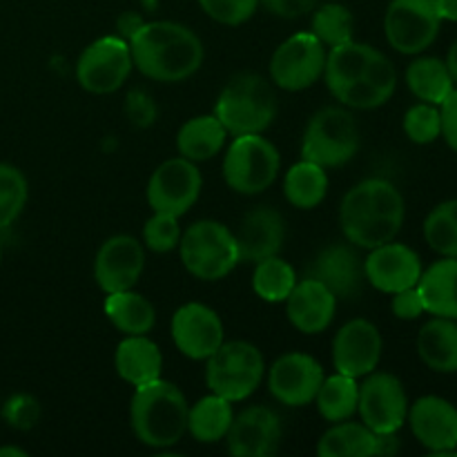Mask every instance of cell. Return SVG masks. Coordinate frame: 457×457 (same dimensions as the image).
Wrapping results in <instances>:
<instances>
[{"instance_id":"obj_1","label":"cell","mask_w":457,"mask_h":457,"mask_svg":"<svg viewBox=\"0 0 457 457\" xmlns=\"http://www.w3.org/2000/svg\"><path fill=\"white\" fill-rule=\"evenodd\" d=\"M404 196L386 179H364L339 204L344 237L361 250H373L395 239L404 226Z\"/></svg>"},{"instance_id":"obj_2","label":"cell","mask_w":457,"mask_h":457,"mask_svg":"<svg viewBox=\"0 0 457 457\" xmlns=\"http://www.w3.org/2000/svg\"><path fill=\"white\" fill-rule=\"evenodd\" d=\"M128 43L134 67L156 83H181L204 65V43L181 22H143Z\"/></svg>"},{"instance_id":"obj_3","label":"cell","mask_w":457,"mask_h":457,"mask_svg":"<svg viewBox=\"0 0 457 457\" xmlns=\"http://www.w3.org/2000/svg\"><path fill=\"white\" fill-rule=\"evenodd\" d=\"M186 395L177 384L159 378L137 386L129 402V427L137 440L150 449H170L187 433Z\"/></svg>"},{"instance_id":"obj_4","label":"cell","mask_w":457,"mask_h":457,"mask_svg":"<svg viewBox=\"0 0 457 457\" xmlns=\"http://www.w3.org/2000/svg\"><path fill=\"white\" fill-rule=\"evenodd\" d=\"M279 112L277 94L263 76L244 71L228 80L214 103V116L228 134H263Z\"/></svg>"},{"instance_id":"obj_5","label":"cell","mask_w":457,"mask_h":457,"mask_svg":"<svg viewBox=\"0 0 457 457\" xmlns=\"http://www.w3.org/2000/svg\"><path fill=\"white\" fill-rule=\"evenodd\" d=\"M179 254L186 270L201 281L223 279L241 263L235 232L214 219L192 223L181 235Z\"/></svg>"},{"instance_id":"obj_6","label":"cell","mask_w":457,"mask_h":457,"mask_svg":"<svg viewBox=\"0 0 457 457\" xmlns=\"http://www.w3.org/2000/svg\"><path fill=\"white\" fill-rule=\"evenodd\" d=\"M360 152V125L348 107L326 105L308 120L302 137V159L321 168H342Z\"/></svg>"},{"instance_id":"obj_7","label":"cell","mask_w":457,"mask_h":457,"mask_svg":"<svg viewBox=\"0 0 457 457\" xmlns=\"http://www.w3.org/2000/svg\"><path fill=\"white\" fill-rule=\"evenodd\" d=\"M266 370V357L254 344L232 339L205 360V384L210 393L230 402H244L262 386Z\"/></svg>"},{"instance_id":"obj_8","label":"cell","mask_w":457,"mask_h":457,"mask_svg":"<svg viewBox=\"0 0 457 457\" xmlns=\"http://www.w3.org/2000/svg\"><path fill=\"white\" fill-rule=\"evenodd\" d=\"M279 170V150L263 134H239L223 156V179L237 195H262L277 181Z\"/></svg>"},{"instance_id":"obj_9","label":"cell","mask_w":457,"mask_h":457,"mask_svg":"<svg viewBox=\"0 0 457 457\" xmlns=\"http://www.w3.org/2000/svg\"><path fill=\"white\" fill-rule=\"evenodd\" d=\"M134 70L132 49L120 36H103L89 43L76 61V80L89 94L119 92Z\"/></svg>"},{"instance_id":"obj_10","label":"cell","mask_w":457,"mask_h":457,"mask_svg":"<svg viewBox=\"0 0 457 457\" xmlns=\"http://www.w3.org/2000/svg\"><path fill=\"white\" fill-rule=\"evenodd\" d=\"M442 18L437 0H391L384 13V36L395 52L418 56L436 43Z\"/></svg>"},{"instance_id":"obj_11","label":"cell","mask_w":457,"mask_h":457,"mask_svg":"<svg viewBox=\"0 0 457 457\" xmlns=\"http://www.w3.org/2000/svg\"><path fill=\"white\" fill-rule=\"evenodd\" d=\"M326 45L312 31L286 38L270 58V80L284 92H303L324 76Z\"/></svg>"},{"instance_id":"obj_12","label":"cell","mask_w":457,"mask_h":457,"mask_svg":"<svg viewBox=\"0 0 457 457\" xmlns=\"http://www.w3.org/2000/svg\"><path fill=\"white\" fill-rule=\"evenodd\" d=\"M201 187H204V177H201L195 161L179 154L163 161L152 172L145 196L152 212H168L174 217H183L199 201Z\"/></svg>"},{"instance_id":"obj_13","label":"cell","mask_w":457,"mask_h":457,"mask_svg":"<svg viewBox=\"0 0 457 457\" xmlns=\"http://www.w3.org/2000/svg\"><path fill=\"white\" fill-rule=\"evenodd\" d=\"M409 395L400 378L393 373H369L360 384V413L361 422L373 433H397L406 424L409 415Z\"/></svg>"},{"instance_id":"obj_14","label":"cell","mask_w":457,"mask_h":457,"mask_svg":"<svg viewBox=\"0 0 457 457\" xmlns=\"http://www.w3.org/2000/svg\"><path fill=\"white\" fill-rule=\"evenodd\" d=\"M324 366L308 353H286L268 369V388L279 404L302 409L315 402L324 382Z\"/></svg>"},{"instance_id":"obj_15","label":"cell","mask_w":457,"mask_h":457,"mask_svg":"<svg viewBox=\"0 0 457 457\" xmlns=\"http://www.w3.org/2000/svg\"><path fill=\"white\" fill-rule=\"evenodd\" d=\"M170 333H172V342L177 351L183 357L195 361H205L226 342L221 317L217 315L214 308L199 302L183 303L174 312Z\"/></svg>"},{"instance_id":"obj_16","label":"cell","mask_w":457,"mask_h":457,"mask_svg":"<svg viewBox=\"0 0 457 457\" xmlns=\"http://www.w3.org/2000/svg\"><path fill=\"white\" fill-rule=\"evenodd\" d=\"M145 268V248L132 235H114L103 241L94 257V281L105 295L132 290Z\"/></svg>"},{"instance_id":"obj_17","label":"cell","mask_w":457,"mask_h":457,"mask_svg":"<svg viewBox=\"0 0 457 457\" xmlns=\"http://www.w3.org/2000/svg\"><path fill=\"white\" fill-rule=\"evenodd\" d=\"M384 342L378 326L369 320H351L335 333L333 364L337 373L360 379L378 369Z\"/></svg>"},{"instance_id":"obj_18","label":"cell","mask_w":457,"mask_h":457,"mask_svg":"<svg viewBox=\"0 0 457 457\" xmlns=\"http://www.w3.org/2000/svg\"><path fill=\"white\" fill-rule=\"evenodd\" d=\"M284 427L268 406H248L235 415L226 436L228 453L235 457H270L279 451Z\"/></svg>"},{"instance_id":"obj_19","label":"cell","mask_w":457,"mask_h":457,"mask_svg":"<svg viewBox=\"0 0 457 457\" xmlns=\"http://www.w3.org/2000/svg\"><path fill=\"white\" fill-rule=\"evenodd\" d=\"M422 270L420 254L411 245L397 244L395 239L369 250V257L364 259L366 281L386 295L418 286Z\"/></svg>"},{"instance_id":"obj_20","label":"cell","mask_w":457,"mask_h":457,"mask_svg":"<svg viewBox=\"0 0 457 457\" xmlns=\"http://www.w3.org/2000/svg\"><path fill=\"white\" fill-rule=\"evenodd\" d=\"M351 241L326 245L308 266V275L321 281L337 299H357L364 288V259Z\"/></svg>"},{"instance_id":"obj_21","label":"cell","mask_w":457,"mask_h":457,"mask_svg":"<svg viewBox=\"0 0 457 457\" xmlns=\"http://www.w3.org/2000/svg\"><path fill=\"white\" fill-rule=\"evenodd\" d=\"M415 440L431 455H453L457 446V409L437 395L420 397L406 415Z\"/></svg>"},{"instance_id":"obj_22","label":"cell","mask_w":457,"mask_h":457,"mask_svg":"<svg viewBox=\"0 0 457 457\" xmlns=\"http://www.w3.org/2000/svg\"><path fill=\"white\" fill-rule=\"evenodd\" d=\"M235 237L241 262L257 263L281 253L286 241V221L279 210L257 205L244 214Z\"/></svg>"},{"instance_id":"obj_23","label":"cell","mask_w":457,"mask_h":457,"mask_svg":"<svg viewBox=\"0 0 457 457\" xmlns=\"http://www.w3.org/2000/svg\"><path fill=\"white\" fill-rule=\"evenodd\" d=\"M337 302L339 299L321 281L306 277V279L297 281L284 303L288 321L299 333L320 335L333 324Z\"/></svg>"},{"instance_id":"obj_24","label":"cell","mask_w":457,"mask_h":457,"mask_svg":"<svg viewBox=\"0 0 457 457\" xmlns=\"http://www.w3.org/2000/svg\"><path fill=\"white\" fill-rule=\"evenodd\" d=\"M114 369L134 388L154 382L163 373V353L147 335H125L114 351Z\"/></svg>"},{"instance_id":"obj_25","label":"cell","mask_w":457,"mask_h":457,"mask_svg":"<svg viewBox=\"0 0 457 457\" xmlns=\"http://www.w3.org/2000/svg\"><path fill=\"white\" fill-rule=\"evenodd\" d=\"M395 87V65L384 54H379L373 65H370V70L364 74V79L344 87L342 92L335 94V98L348 110H378V107L386 105L391 101Z\"/></svg>"},{"instance_id":"obj_26","label":"cell","mask_w":457,"mask_h":457,"mask_svg":"<svg viewBox=\"0 0 457 457\" xmlns=\"http://www.w3.org/2000/svg\"><path fill=\"white\" fill-rule=\"evenodd\" d=\"M379 54H382L379 49L370 47L366 43H357L355 38L330 47L326 52L324 67V80L328 92L335 96L355 80L364 79V74L370 70V65H373Z\"/></svg>"},{"instance_id":"obj_27","label":"cell","mask_w":457,"mask_h":457,"mask_svg":"<svg viewBox=\"0 0 457 457\" xmlns=\"http://www.w3.org/2000/svg\"><path fill=\"white\" fill-rule=\"evenodd\" d=\"M418 290L424 311L433 317L457 320V257H445L422 270Z\"/></svg>"},{"instance_id":"obj_28","label":"cell","mask_w":457,"mask_h":457,"mask_svg":"<svg viewBox=\"0 0 457 457\" xmlns=\"http://www.w3.org/2000/svg\"><path fill=\"white\" fill-rule=\"evenodd\" d=\"M418 355L436 373H457V320H428L418 333Z\"/></svg>"},{"instance_id":"obj_29","label":"cell","mask_w":457,"mask_h":457,"mask_svg":"<svg viewBox=\"0 0 457 457\" xmlns=\"http://www.w3.org/2000/svg\"><path fill=\"white\" fill-rule=\"evenodd\" d=\"M228 129L214 114H201L186 120L177 134V150L186 159L201 163L210 161L226 147Z\"/></svg>"},{"instance_id":"obj_30","label":"cell","mask_w":457,"mask_h":457,"mask_svg":"<svg viewBox=\"0 0 457 457\" xmlns=\"http://www.w3.org/2000/svg\"><path fill=\"white\" fill-rule=\"evenodd\" d=\"M103 312L123 335H150L156 326L154 303L141 293H134V288L107 295Z\"/></svg>"},{"instance_id":"obj_31","label":"cell","mask_w":457,"mask_h":457,"mask_svg":"<svg viewBox=\"0 0 457 457\" xmlns=\"http://www.w3.org/2000/svg\"><path fill=\"white\" fill-rule=\"evenodd\" d=\"M232 420H235L232 402L217 393H210L187 411V433L199 445H217V442L226 440Z\"/></svg>"},{"instance_id":"obj_32","label":"cell","mask_w":457,"mask_h":457,"mask_svg":"<svg viewBox=\"0 0 457 457\" xmlns=\"http://www.w3.org/2000/svg\"><path fill=\"white\" fill-rule=\"evenodd\" d=\"M320 457H369L378 455V433L364 422H335L317 442Z\"/></svg>"},{"instance_id":"obj_33","label":"cell","mask_w":457,"mask_h":457,"mask_svg":"<svg viewBox=\"0 0 457 457\" xmlns=\"http://www.w3.org/2000/svg\"><path fill=\"white\" fill-rule=\"evenodd\" d=\"M284 195L293 208L312 210L328 195V174L326 168L302 159L286 172Z\"/></svg>"},{"instance_id":"obj_34","label":"cell","mask_w":457,"mask_h":457,"mask_svg":"<svg viewBox=\"0 0 457 457\" xmlns=\"http://www.w3.org/2000/svg\"><path fill=\"white\" fill-rule=\"evenodd\" d=\"M406 85L411 94L424 103L442 105L446 96L455 89L453 79L445 61L436 56H420L406 67Z\"/></svg>"},{"instance_id":"obj_35","label":"cell","mask_w":457,"mask_h":457,"mask_svg":"<svg viewBox=\"0 0 457 457\" xmlns=\"http://www.w3.org/2000/svg\"><path fill=\"white\" fill-rule=\"evenodd\" d=\"M317 411L328 422H344L353 420L360 404V384L355 378L344 373H335L330 378H324L320 393L315 397Z\"/></svg>"},{"instance_id":"obj_36","label":"cell","mask_w":457,"mask_h":457,"mask_svg":"<svg viewBox=\"0 0 457 457\" xmlns=\"http://www.w3.org/2000/svg\"><path fill=\"white\" fill-rule=\"evenodd\" d=\"M297 272L279 254L266 257L254 263L253 290L259 299L268 303H284L297 286Z\"/></svg>"},{"instance_id":"obj_37","label":"cell","mask_w":457,"mask_h":457,"mask_svg":"<svg viewBox=\"0 0 457 457\" xmlns=\"http://www.w3.org/2000/svg\"><path fill=\"white\" fill-rule=\"evenodd\" d=\"M353 25H355V21H353V13L346 4L326 3L312 9L311 31L326 47H335V45L353 40Z\"/></svg>"},{"instance_id":"obj_38","label":"cell","mask_w":457,"mask_h":457,"mask_svg":"<svg viewBox=\"0 0 457 457\" xmlns=\"http://www.w3.org/2000/svg\"><path fill=\"white\" fill-rule=\"evenodd\" d=\"M29 199V183L25 174L12 163H0V230L12 226L25 210Z\"/></svg>"},{"instance_id":"obj_39","label":"cell","mask_w":457,"mask_h":457,"mask_svg":"<svg viewBox=\"0 0 457 457\" xmlns=\"http://www.w3.org/2000/svg\"><path fill=\"white\" fill-rule=\"evenodd\" d=\"M404 132L418 145H428L442 137L440 105L433 103H418L404 114Z\"/></svg>"},{"instance_id":"obj_40","label":"cell","mask_w":457,"mask_h":457,"mask_svg":"<svg viewBox=\"0 0 457 457\" xmlns=\"http://www.w3.org/2000/svg\"><path fill=\"white\" fill-rule=\"evenodd\" d=\"M181 235L179 217L168 212H154L143 226V244L156 254H168L177 250Z\"/></svg>"},{"instance_id":"obj_41","label":"cell","mask_w":457,"mask_h":457,"mask_svg":"<svg viewBox=\"0 0 457 457\" xmlns=\"http://www.w3.org/2000/svg\"><path fill=\"white\" fill-rule=\"evenodd\" d=\"M424 239L442 257H453L457 245V226L445 205H436L424 221Z\"/></svg>"},{"instance_id":"obj_42","label":"cell","mask_w":457,"mask_h":457,"mask_svg":"<svg viewBox=\"0 0 457 457\" xmlns=\"http://www.w3.org/2000/svg\"><path fill=\"white\" fill-rule=\"evenodd\" d=\"M201 9L221 25H244L259 9V0H199Z\"/></svg>"},{"instance_id":"obj_43","label":"cell","mask_w":457,"mask_h":457,"mask_svg":"<svg viewBox=\"0 0 457 457\" xmlns=\"http://www.w3.org/2000/svg\"><path fill=\"white\" fill-rule=\"evenodd\" d=\"M3 418L9 427L18 431H29L40 420V404L34 395L16 393L3 404Z\"/></svg>"},{"instance_id":"obj_44","label":"cell","mask_w":457,"mask_h":457,"mask_svg":"<svg viewBox=\"0 0 457 457\" xmlns=\"http://www.w3.org/2000/svg\"><path fill=\"white\" fill-rule=\"evenodd\" d=\"M125 116L134 128H150L159 116V107L150 94L143 92V89H132L125 96Z\"/></svg>"},{"instance_id":"obj_45","label":"cell","mask_w":457,"mask_h":457,"mask_svg":"<svg viewBox=\"0 0 457 457\" xmlns=\"http://www.w3.org/2000/svg\"><path fill=\"white\" fill-rule=\"evenodd\" d=\"M391 311L397 320H404V321H413L418 320V317H422L427 311H424V302L418 286L400 290V293H393Z\"/></svg>"},{"instance_id":"obj_46","label":"cell","mask_w":457,"mask_h":457,"mask_svg":"<svg viewBox=\"0 0 457 457\" xmlns=\"http://www.w3.org/2000/svg\"><path fill=\"white\" fill-rule=\"evenodd\" d=\"M259 3H263V7L270 13H275V16L293 21V18L311 13L320 0H259Z\"/></svg>"},{"instance_id":"obj_47","label":"cell","mask_w":457,"mask_h":457,"mask_svg":"<svg viewBox=\"0 0 457 457\" xmlns=\"http://www.w3.org/2000/svg\"><path fill=\"white\" fill-rule=\"evenodd\" d=\"M442 116V137H445L446 145L457 154V89L449 94L440 105Z\"/></svg>"},{"instance_id":"obj_48","label":"cell","mask_w":457,"mask_h":457,"mask_svg":"<svg viewBox=\"0 0 457 457\" xmlns=\"http://www.w3.org/2000/svg\"><path fill=\"white\" fill-rule=\"evenodd\" d=\"M143 22H145V21H143V16H138L137 12L120 13L119 21H116V27H119V36H120V38L129 40L134 34H137V29L143 25Z\"/></svg>"},{"instance_id":"obj_49","label":"cell","mask_w":457,"mask_h":457,"mask_svg":"<svg viewBox=\"0 0 457 457\" xmlns=\"http://www.w3.org/2000/svg\"><path fill=\"white\" fill-rule=\"evenodd\" d=\"M400 449L397 433H379L378 436V455H393Z\"/></svg>"},{"instance_id":"obj_50","label":"cell","mask_w":457,"mask_h":457,"mask_svg":"<svg viewBox=\"0 0 457 457\" xmlns=\"http://www.w3.org/2000/svg\"><path fill=\"white\" fill-rule=\"evenodd\" d=\"M437 12L442 21L457 22V0H437Z\"/></svg>"},{"instance_id":"obj_51","label":"cell","mask_w":457,"mask_h":457,"mask_svg":"<svg viewBox=\"0 0 457 457\" xmlns=\"http://www.w3.org/2000/svg\"><path fill=\"white\" fill-rule=\"evenodd\" d=\"M446 67H449V74H451V79H453V83L457 85V38H455V43L451 45V49H449V54H446Z\"/></svg>"},{"instance_id":"obj_52","label":"cell","mask_w":457,"mask_h":457,"mask_svg":"<svg viewBox=\"0 0 457 457\" xmlns=\"http://www.w3.org/2000/svg\"><path fill=\"white\" fill-rule=\"evenodd\" d=\"M0 457H27V451L18 446H0Z\"/></svg>"},{"instance_id":"obj_53","label":"cell","mask_w":457,"mask_h":457,"mask_svg":"<svg viewBox=\"0 0 457 457\" xmlns=\"http://www.w3.org/2000/svg\"><path fill=\"white\" fill-rule=\"evenodd\" d=\"M442 205H445V210H446V212H449V217L453 219L455 226H457V199L445 201V204H442ZM453 257H457V245H455V254H453Z\"/></svg>"},{"instance_id":"obj_54","label":"cell","mask_w":457,"mask_h":457,"mask_svg":"<svg viewBox=\"0 0 457 457\" xmlns=\"http://www.w3.org/2000/svg\"><path fill=\"white\" fill-rule=\"evenodd\" d=\"M143 9H147V12H154L156 7H159V0H141Z\"/></svg>"},{"instance_id":"obj_55","label":"cell","mask_w":457,"mask_h":457,"mask_svg":"<svg viewBox=\"0 0 457 457\" xmlns=\"http://www.w3.org/2000/svg\"><path fill=\"white\" fill-rule=\"evenodd\" d=\"M0 262H3V245H0Z\"/></svg>"},{"instance_id":"obj_56","label":"cell","mask_w":457,"mask_h":457,"mask_svg":"<svg viewBox=\"0 0 457 457\" xmlns=\"http://www.w3.org/2000/svg\"><path fill=\"white\" fill-rule=\"evenodd\" d=\"M453 455H457V446H455V453Z\"/></svg>"}]
</instances>
